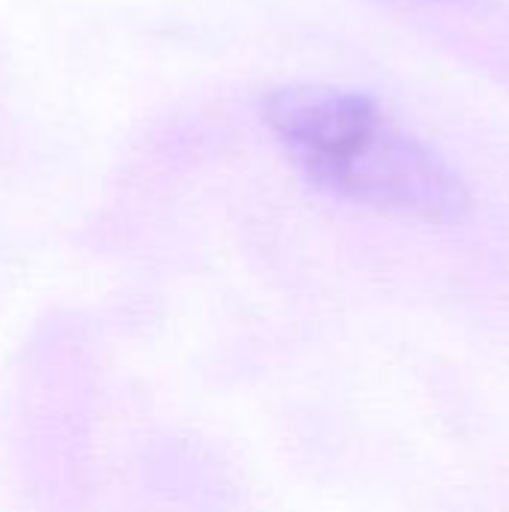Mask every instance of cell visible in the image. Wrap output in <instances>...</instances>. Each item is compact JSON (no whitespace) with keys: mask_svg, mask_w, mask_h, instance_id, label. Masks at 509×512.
<instances>
[{"mask_svg":"<svg viewBox=\"0 0 509 512\" xmlns=\"http://www.w3.org/2000/svg\"><path fill=\"white\" fill-rule=\"evenodd\" d=\"M264 120L309 180L342 198L423 222L468 213L465 183L363 93L282 87L267 96Z\"/></svg>","mask_w":509,"mask_h":512,"instance_id":"1","label":"cell"}]
</instances>
